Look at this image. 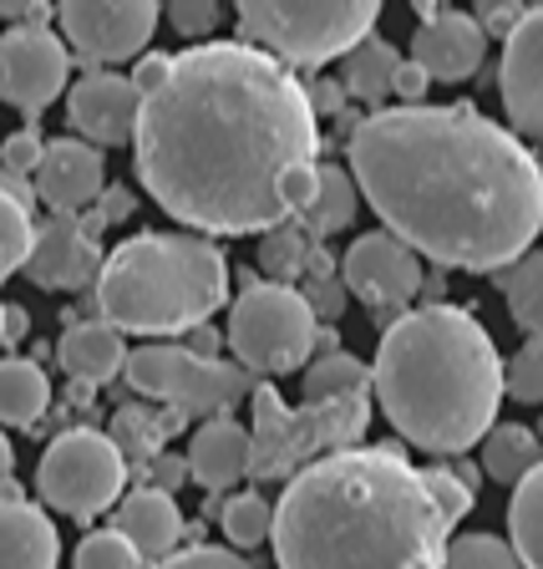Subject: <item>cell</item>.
Returning <instances> with one entry per match:
<instances>
[{"instance_id": "obj_21", "label": "cell", "mask_w": 543, "mask_h": 569, "mask_svg": "<svg viewBox=\"0 0 543 569\" xmlns=\"http://www.w3.org/2000/svg\"><path fill=\"white\" fill-rule=\"evenodd\" d=\"M61 533L31 498H0V569H57Z\"/></svg>"}, {"instance_id": "obj_20", "label": "cell", "mask_w": 543, "mask_h": 569, "mask_svg": "<svg viewBox=\"0 0 543 569\" xmlns=\"http://www.w3.org/2000/svg\"><path fill=\"white\" fill-rule=\"evenodd\" d=\"M183 462H189V478L199 488L229 493L249 478V427L234 417H209V422H199Z\"/></svg>"}, {"instance_id": "obj_53", "label": "cell", "mask_w": 543, "mask_h": 569, "mask_svg": "<svg viewBox=\"0 0 543 569\" xmlns=\"http://www.w3.org/2000/svg\"><path fill=\"white\" fill-rule=\"evenodd\" d=\"M539 183H543V163H539Z\"/></svg>"}, {"instance_id": "obj_22", "label": "cell", "mask_w": 543, "mask_h": 569, "mask_svg": "<svg viewBox=\"0 0 543 569\" xmlns=\"http://www.w3.org/2000/svg\"><path fill=\"white\" fill-rule=\"evenodd\" d=\"M57 361L77 387H107L128 367V341L107 320H71L57 341Z\"/></svg>"}, {"instance_id": "obj_12", "label": "cell", "mask_w": 543, "mask_h": 569, "mask_svg": "<svg viewBox=\"0 0 543 569\" xmlns=\"http://www.w3.org/2000/svg\"><path fill=\"white\" fill-rule=\"evenodd\" d=\"M422 260L386 229L351 239V249L341 254V284L345 296H355L381 326L402 320L412 310V300L422 296Z\"/></svg>"}, {"instance_id": "obj_2", "label": "cell", "mask_w": 543, "mask_h": 569, "mask_svg": "<svg viewBox=\"0 0 543 569\" xmlns=\"http://www.w3.org/2000/svg\"><path fill=\"white\" fill-rule=\"evenodd\" d=\"M345 158L386 234L442 274H497L543 234L539 163L519 132L473 102L366 112L345 138Z\"/></svg>"}, {"instance_id": "obj_4", "label": "cell", "mask_w": 543, "mask_h": 569, "mask_svg": "<svg viewBox=\"0 0 543 569\" xmlns=\"http://www.w3.org/2000/svg\"><path fill=\"white\" fill-rule=\"evenodd\" d=\"M371 391L402 442L467 452L493 432L503 402V356L462 306H416L381 331Z\"/></svg>"}, {"instance_id": "obj_33", "label": "cell", "mask_w": 543, "mask_h": 569, "mask_svg": "<svg viewBox=\"0 0 543 569\" xmlns=\"http://www.w3.org/2000/svg\"><path fill=\"white\" fill-rule=\"evenodd\" d=\"M442 569H523L503 533H457L448 539Z\"/></svg>"}, {"instance_id": "obj_41", "label": "cell", "mask_w": 543, "mask_h": 569, "mask_svg": "<svg viewBox=\"0 0 543 569\" xmlns=\"http://www.w3.org/2000/svg\"><path fill=\"white\" fill-rule=\"evenodd\" d=\"M300 296H305V306H310V316L315 320H335L345 310V284H341V274H310L305 284H295Z\"/></svg>"}, {"instance_id": "obj_50", "label": "cell", "mask_w": 543, "mask_h": 569, "mask_svg": "<svg viewBox=\"0 0 543 569\" xmlns=\"http://www.w3.org/2000/svg\"><path fill=\"white\" fill-rule=\"evenodd\" d=\"M26 326H31V316L21 306H6V341H21Z\"/></svg>"}, {"instance_id": "obj_13", "label": "cell", "mask_w": 543, "mask_h": 569, "mask_svg": "<svg viewBox=\"0 0 543 569\" xmlns=\"http://www.w3.org/2000/svg\"><path fill=\"white\" fill-rule=\"evenodd\" d=\"M71 87V51L57 26H11L0 31V102L41 118Z\"/></svg>"}, {"instance_id": "obj_9", "label": "cell", "mask_w": 543, "mask_h": 569, "mask_svg": "<svg viewBox=\"0 0 543 569\" xmlns=\"http://www.w3.org/2000/svg\"><path fill=\"white\" fill-rule=\"evenodd\" d=\"M128 387L138 397H153L168 412L183 417H229L239 402H249V391L260 381L249 377L239 361H219V356H199L193 346H138L128 351V367H122Z\"/></svg>"}, {"instance_id": "obj_31", "label": "cell", "mask_w": 543, "mask_h": 569, "mask_svg": "<svg viewBox=\"0 0 543 569\" xmlns=\"http://www.w3.org/2000/svg\"><path fill=\"white\" fill-rule=\"evenodd\" d=\"M219 529H224V539L239 549H254L270 539L274 529V503L260 493V488H249V493H229L224 503H219Z\"/></svg>"}, {"instance_id": "obj_1", "label": "cell", "mask_w": 543, "mask_h": 569, "mask_svg": "<svg viewBox=\"0 0 543 569\" xmlns=\"http://www.w3.org/2000/svg\"><path fill=\"white\" fill-rule=\"evenodd\" d=\"M142 189L193 234H270L315 199L320 128L305 82L249 41L168 61L132 132Z\"/></svg>"}, {"instance_id": "obj_48", "label": "cell", "mask_w": 543, "mask_h": 569, "mask_svg": "<svg viewBox=\"0 0 543 569\" xmlns=\"http://www.w3.org/2000/svg\"><path fill=\"white\" fill-rule=\"evenodd\" d=\"M0 193H6V199H16V203H26V209L36 203L31 178H16V173H6V168H0Z\"/></svg>"}, {"instance_id": "obj_28", "label": "cell", "mask_w": 543, "mask_h": 569, "mask_svg": "<svg viewBox=\"0 0 543 569\" xmlns=\"http://www.w3.org/2000/svg\"><path fill=\"white\" fill-rule=\"evenodd\" d=\"M503 300H509V316L529 341L543 346V249H529L523 260H513L509 270L493 274Z\"/></svg>"}, {"instance_id": "obj_6", "label": "cell", "mask_w": 543, "mask_h": 569, "mask_svg": "<svg viewBox=\"0 0 543 569\" xmlns=\"http://www.w3.org/2000/svg\"><path fill=\"white\" fill-rule=\"evenodd\" d=\"M249 478L254 483H290L310 462L331 452L361 448L371 427V397H335V402L290 407L274 381L249 391Z\"/></svg>"}, {"instance_id": "obj_34", "label": "cell", "mask_w": 543, "mask_h": 569, "mask_svg": "<svg viewBox=\"0 0 543 569\" xmlns=\"http://www.w3.org/2000/svg\"><path fill=\"white\" fill-rule=\"evenodd\" d=\"M31 239H36L31 209L0 193V280H11V274L26 264V254H31Z\"/></svg>"}, {"instance_id": "obj_14", "label": "cell", "mask_w": 543, "mask_h": 569, "mask_svg": "<svg viewBox=\"0 0 543 569\" xmlns=\"http://www.w3.org/2000/svg\"><path fill=\"white\" fill-rule=\"evenodd\" d=\"M102 219H82V213H51L47 224H36L31 254H26L21 274L41 290H87L102 274Z\"/></svg>"}, {"instance_id": "obj_10", "label": "cell", "mask_w": 543, "mask_h": 569, "mask_svg": "<svg viewBox=\"0 0 543 569\" xmlns=\"http://www.w3.org/2000/svg\"><path fill=\"white\" fill-rule=\"evenodd\" d=\"M36 493L61 519H97L128 493V458L97 427H67L36 462Z\"/></svg>"}, {"instance_id": "obj_47", "label": "cell", "mask_w": 543, "mask_h": 569, "mask_svg": "<svg viewBox=\"0 0 543 569\" xmlns=\"http://www.w3.org/2000/svg\"><path fill=\"white\" fill-rule=\"evenodd\" d=\"M102 213H97V219H102V224H122V219H128L132 213V193L128 189H102Z\"/></svg>"}, {"instance_id": "obj_18", "label": "cell", "mask_w": 543, "mask_h": 569, "mask_svg": "<svg viewBox=\"0 0 543 569\" xmlns=\"http://www.w3.org/2000/svg\"><path fill=\"white\" fill-rule=\"evenodd\" d=\"M31 189L51 213H82L87 203L102 199L107 163H102V153H97L92 142L57 138V142H47L41 168L31 173Z\"/></svg>"}, {"instance_id": "obj_46", "label": "cell", "mask_w": 543, "mask_h": 569, "mask_svg": "<svg viewBox=\"0 0 543 569\" xmlns=\"http://www.w3.org/2000/svg\"><path fill=\"white\" fill-rule=\"evenodd\" d=\"M305 97H310V112H341V107H345V87L341 82H325V77H320V82H310Z\"/></svg>"}, {"instance_id": "obj_40", "label": "cell", "mask_w": 543, "mask_h": 569, "mask_svg": "<svg viewBox=\"0 0 543 569\" xmlns=\"http://www.w3.org/2000/svg\"><path fill=\"white\" fill-rule=\"evenodd\" d=\"M153 569H254L249 559H239L234 549H219V545H189L178 549V555H168L163 565Z\"/></svg>"}, {"instance_id": "obj_37", "label": "cell", "mask_w": 543, "mask_h": 569, "mask_svg": "<svg viewBox=\"0 0 543 569\" xmlns=\"http://www.w3.org/2000/svg\"><path fill=\"white\" fill-rule=\"evenodd\" d=\"M422 488L426 498H432V509L442 513V523H457L462 513L473 509V483L467 478H457L452 468H442V462H432V468H422Z\"/></svg>"}, {"instance_id": "obj_7", "label": "cell", "mask_w": 543, "mask_h": 569, "mask_svg": "<svg viewBox=\"0 0 543 569\" xmlns=\"http://www.w3.org/2000/svg\"><path fill=\"white\" fill-rule=\"evenodd\" d=\"M381 6L351 0V6H270L249 0L239 6V41L260 47L280 67H325L376 36Z\"/></svg>"}, {"instance_id": "obj_49", "label": "cell", "mask_w": 543, "mask_h": 569, "mask_svg": "<svg viewBox=\"0 0 543 569\" xmlns=\"http://www.w3.org/2000/svg\"><path fill=\"white\" fill-rule=\"evenodd\" d=\"M416 300H422V306H448V274L426 270L422 274V296H416Z\"/></svg>"}, {"instance_id": "obj_36", "label": "cell", "mask_w": 543, "mask_h": 569, "mask_svg": "<svg viewBox=\"0 0 543 569\" xmlns=\"http://www.w3.org/2000/svg\"><path fill=\"white\" fill-rule=\"evenodd\" d=\"M71 569H142V559L118 529H97V533H87L82 545H77Z\"/></svg>"}, {"instance_id": "obj_45", "label": "cell", "mask_w": 543, "mask_h": 569, "mask_svg": "<svg viewBox=\"0 0 543 569\" xmlns=\"http://www.w3.org/2000/svg\"><path fill=\"white\" fill-rule=\"evenodd\" d=\"M148 468H153V483H148V488H163V493H173V488L189 478V462L173 458V452H158Z\"/></svg>"}, {"instance_id": "obj_17", "label": "cell", "mask_w": 543, "mask_h": 569, "mask_svg": "<svg viewBox=\"0 0 543 569\" xmlns=\"http://www.w3.org/2000/svg\"><path fill=\"white\" fill-rule=\"evenodd\" d=\"M422 26L412 31V61L426 71V82H467L483 71L487 36L467 11H442V6H416Z\"/></svg>"}, {"instance_id": "obj_11", "label": "cell", "mask_w": 543, "mask_h": 569, "mask_svg": "<svg viewBox=\"0 0 543 569\" xmlns=\"http://www.w3.org/2000/svg\"><path fill=\"white\" fill-rule=\"evenodd\" d=\"M153 0H71L57 6V31L67 51L87 71H112L118 61H138L158 31Z\"/></svg>"}, {"instance_id": "obj_19", "label": "cell", "mask_w": 543, "mask_h": 569, "mask_svg": "<svg viewBox=\"0 0 543 569\" xmlns=\"http://www.w3.org/2000/svg\"><path fill=\"white\" fill-rule=\"evenodd\" d=\"M112 529H118L122 539L138 549V559L148 569L163 565V559L178 555V545H183V513H178L173 493H163V488H148V483L132 488V493H122Z\"/></svg>"}, {"instance_id": "obj_38", "label": "cell", "mask_w": 543, "mask_h": 569, "mask_svg": "<svg viewBox=\"0 0 543 569\" xmlns=\"http://www.w3.org/2000/svg\"><path fill=\"white\" fill-rule=\"evenodd\" d=\"M168 26H173L183 41H209L213 31H219V21H224V6H213V0H178V6H168Z\"/></svg>"}, {"instance_id": "obj_26", "label": "cell", "mask_w": 543, "mask_h": 569, "mask_svg": "<svg viewBox=\"0 0 543 569\" xmlns=\"http://www.w3.org/2000/svg\"><path fill=\"white\" fill-rule=\"evenodd\" d=\"M539 462H543V442L523 422H493V432L483 438V473L493 483L519 488Z\"/></svg>"}, {"instance_id": "obj_42", "label": "cell", "mask_w": 543, "mask_h": 569, "mask_svg": "<svg viewBox=\"0 0 543 569\" xmlns=\"http://www.w3.org/2000/svg\"><path fill=\"white\" fill-rule=\"evenodd\" d=\"M426 87H432V82H426V71L416 67L412 57H406L402 67L391 71V97H396V107H422Z\"/></svg>"}, {"instance_id": "obj_15", "label": "cell", "mask_w": 543, "mask_h": 569, "mask_svg": "<svg viewBox=\"0 0 543 569\" xmlns=\"http://www.w3.org/2000/svg\"><path fill=\"white\" fill-rule=\"evenodd\" d=\"M142 92L132 87V77L122 71H87L67 87V122L77 128V138L102 148H122L138 132Z\"/></svg>"}, {"instance_id": "obj_39", "label": "cell", "mask_w": 543, "mask_h": 569, "mask_svg": "<svg viewBox=\"0 0 543 569\" xmlns=\"http://www.w3.org/2000/svg\"><path fill=\"white\" fill-rule=\"evenodd\" d=\"M41 153H47V138L36 128H21V132H11V138H0V168L16 178H31L36 168H41Z\"/></svg>"}, {"instance_id": "obj_24", "label": "cell", "mask_w": 543, "mask_h": 569, "mask_svg": "<svg viewBox=\"0 0 543 569\" xmlns=\"http://www.w3.org/2000/svg\"><path fill=\"white\" fill-rule=\"evenodd\" d=\"M51 407V381L41 371V361L31 356H6L0 361V427H36Z\"/></svg>"}, {"instance_id": "obj_32", "label": "cell", "mask_w": 543, "mask_h": 569, "mask_svg": "<svg viewBox=\"0 0 543 569\" xmlns=\"http://www.w3.org/2000/svg\"><path fill=\"white\" fill-rule=\"evenodd\" d=\"M310 254H315V239L300 224H280V229H270V234H260V270L270 274V284L305 280Z\"/></svg>"}, {"instance_id": "obj_3", "label": "cell", "mask_w": 543, "mask_h": 569, "mask_svg": "<svg viewBox=\"0 0 543 569\" xmlns=\"http://www.w3.org/2000/svg\"><path fill=\"white\" fill-rule=\"evenodd\" d=\"M448 523L396 442L310 462L274 503L280 569H416L448 559Z\"/></svg>"}, {"instance_id": "obj_29", "label": "cell", "mask_w": 543, "mask_h": 569, "mask_svg": "<svg viewBox=\"0 0 543 569\" xmlns=\"http://www.w3.org/2000/svg\"><path fill=\"white\" fill-rule=\"evenodd\" d=\"M509 545L523 569H543V462L513 488L509 503Z\"/></svg>"}, {"instance_id": "obj_16", "label": "cell", "mask_w": 543, "mask_h": 569, "mask_svg": "<svg viewBox=\"0 0 543 569\" xmlns=\"http://www.w3.org/2000/svg\"><path fill=\"white\" fill-rule=\"evenodd\" d=\"M497 97L519 128V142H543V6H529L523 21L503 36V67H497Z\"/></svg>"}, {"instance_id": "obj_27", "label": "cell", "mask_w": 543, "mask_h": 569, "mask_svg": "<svg viewBox=\"0 0 543 569\" xmlns=\"http://www.w3.org/2000/svg\"><path fill=\"white\" fill-rule=\"evenodd\" d=\"M183 422H189L183 412H158V407L128 402V407H118V417H112V432H107V438L118 442L122 458L153 462L158 452H163V442L173 438V432H178Z\"/></svg>"}, {"instance_id": "obj_52", "label": "cell", "mask_w": 543, "mask_h": 569, "mask_svg": "<svg viewBox=\"0 0 543 569\" xmlns=\"http://www.w3.org/2000/svg\"><path fill=\"white\" fill-rule=\"evenodd\" d=\"M0 341H6V300H0Z\"/></svg>"}, {"instance_id": "obj_30", "label": "cell", "mask_w": 543, "mask_h": 569, "mask_svg": "<svg viewBox=\"0 0 543 569\" xmlns=\"http://www.w3.org/2000/svg\"><path fill=\"white\" fill-rule=\"evenodd\" d=\"M335 397H371V367L351 351H320L305 367V402H335Z\"/></svg>"}, {"instance_id": "obj_35", "label": "cell", "mask_w": 543, "mask_h": 569, "mask_svg": "<svg viewBox=\"0 0 543 569\" xmlns=\"http://www.w3.org/2000/svg\"><path fill=\"white\" fill-rule=\"evenodd\" d=\"M503 397H513L523 407H543V346L539 341H523L503 361Z\"/></svg>"}, {"instance_id": "obj_23", "label": "cell", "mask_w": 543, "mask_h": 569, "mask_svg": "<svg viewBox=\"0 0 543 569\" xmlns=\"http://www.w3.org/2000/svg\"><path fill=\"white\" fill-rule=\"evenodd\" d=\"M355 209H361V189H355V178L345 173L341 163H320L315 168V199L300 209V229L320 244V239L351 229Z\"/></svg>"}, {"instance_id": "obj_8", "label": "cell", "mask_w": 543, "mask_h": 569, "mask_svg": "<svg viewBox=\"0 0 543 569\" xmlns=\"http://www.w3.org/2000/svg\"><path fill=\"white\" fill-rule=\"evenodd\" d=\"M229 351L249 377H284V371H305L320 341V320L310 316L305 296L295 284L254 280L239 290L229 306Z\"/></svg>"}, {"instance_id": "obj_43", "label": "cell", "mask_w": 543, "mask_h": 569, "mask_svg": "<svg viewBox=\"0 0 543 569\" xmlns=\"http://www.w3.org/2000/svg\"><path fill=\"white\" fill-rule=\"evenodd\" d=\"M523 11H529V6H509V0H493V6H477L473 21L483 26V36H509L513 26L523 21Z\"/></svg>"}, {"instance_id": "obj_51", "label": "cell", "mask_w": 543, "mask_h": 569, "mask_svg": "<svg viewBox=\"0 0 543 569\" xmlns=\"http://www.w3.org/2000/svg\"><path fill=\"white\" fill-rule=\"evenodd\" d=\"M11 468H16V448H11V438H6V427H0V488L11 483Z\"/></svg>"}, {"instance_id": "obj_25", "label": "cell", "mask_w": 543, "mask_h": 569, "mask_svg": "<svg viewBox=\"0 0 543 569\" xmlns=\"http://www.w3.org/2000/svg\"><path fill=\"white\" fill-rule=\"evenodd\" d=\"M396 67H402V51L391 47V41H381V36H366L361 47L341 57L345 97H355V102H366L371 112H381L391 97V71Z\"/></svg>"}, {"instance_id": "obj_5", "label": "cell", "mask_w": 543, "mask_h": 569, "mask_svg": "<svg viewBox=\"0 0 543 569\" xmlns=\"http://www.w3.org/2000/svg\"><path fill=\"white\" fill-rule=\"evenodd\" d=\"M97 320L132 336H183L203 331L209 316L229 300V260L203 234L142 229L107 249L92 284Z\"/></svg>"}, {"instance_id": "obj_44", "label": "cell", "mask_w": 543, "mask_h": 569, "mask_svg": "<svg viewBox=\"0 0 543 569\" xmlns=\"http://www.w3.org/2000/svg\"><path fill=\"white\" fill-rule=\"evenodd\" d=\"M168 61H173V57H163V51H142L138 67H132V87L148 97V92H153V87L168 77Z\"/></svg>"}]
</instances>
